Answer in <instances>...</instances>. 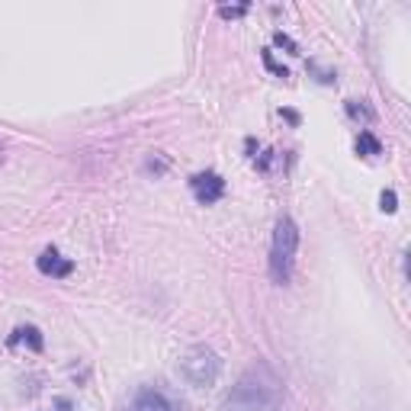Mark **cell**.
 <instances>
[{"mask_svg":"<svg viewBox=\"0 0 411 411\" xmlns=\"http://www.w3.org/2000/svg\"><path fill=\"white\" fill-rule=\"evenodd\" d=\"M283 408V383L270 363L257 360L244 369L219 411H279Z\"/></svg>","mask_w":411,"mask_h":411,"instance_id":"cell-1","label":"cell"},{"mask_svg":"<svg viewBox=\"0 0 411 411\" xmlns=\"http://www.w3.org/2000/svg\"><path fill=\"white\" fill-rule=\"evenodd\" d=\"M296 251H299V225L289 216H279L270 241V279L277 286H286L296 267Z\"/></svg>","mask_w":411,"mask_h":411,"instance_id":"cell-2","label":"cell"},{"mask_svg":"<svg viewBox=\"0 0 411 411\" xmlns=\"http://www.w3.org/2000/svg\"><path fill=\"white\" fill-rule=\"evenodd\" d=\"M177 369H180V376L187 379L190 386L209 389V386H216L219 376H222V357L212 347H206V344H196V347L183 350V357L177 360Z\"/></svg>","mask_w":411,"mask_h":411,"instance_id":"cell-3","label":"cell"},{"mask_svg":"<svg viewBox=\"0 0 411 411\" xmlns=\"http://www.w3.org/2000/svg\"><path fill=\"white\" fill-rule=\"evenodd\" d=\"M190 187H193V196L202 202V206H212L225 196V180L216 174V170H202V174L190 177Z\"/></svg>","mask_w":411,"mask_h":411,"instance_id":"cell-4","label":"cell"},{"mask_svg":"<svg viewBox=\"0 0 411 411\" xmlns=\"http://www.w3.org/2000/svg\"><path fill=\"white\" fill-rule=\"evenodd\" d=\"M35 267H39V273H45V277H52V279H64L74 273V260L62 257L55 248H45V251L39 254V260H35Z\"/></svg>","mask_w":411,"mask_h":411,"instance_id":"cell-5","label":"cell"},{"mask_svg":"<svg viewBox=\"0 0 411 411\" xmlns=\"http://www.w3.org/2000/svg\"><path fill=\"white\" fill-rule=\"evenodd\" d=\"M129 411H177L174 405H170V398L164 395V392L158 389H141L139 395H135L132 408Z\"/></svg>","mask_w":411,"mask_h":411,"instance_id":"cell-6","label":"cell"},{"mask_svg":"<svg viewBox=\"0 0 411 411\" xmlns=\"http://www.w3.org/2000/svg\"><path fill=\"white\" fill-rule=\"evenodd\" d=\"M10 344H29L33 350H42L45 337H42V331H39L35 325H20L13 335H10Z\"/></svg>","mask_w":411,"mask_h":411,"instance_id":"cell-7","label":"cell"},{"mask_svg":"<svg viewBox=\"0 0 411 411\" xmlns=\"http://www.w3.org/2000/svg\"><path fill=\"white\" fill-rule=\"evenodd\" d=\"M354 148H357V154H363V158H376V154H383V141L369 132V129H363V132L357 135Z\"/></svg>","mask_w":411,"mask_h":411,"instance_id":"cell-8","label":"cell"},{"mask_svg":"<svg viewBox=\"0 0 411 411\" xmlns=\"http://www.w3.org/2000/svg\"><path fill=\"white\" fill-rule=\"evenodd\" d=\"M379 209L389 212V216L398 209V196H395V190H383V196H379Z\"/></svg>","mask_w":411,"mask_h":411,"instance_id":"cell-9","label":"cell"},{"mask_svg":"<svg viewBox=\"0 0 411 411\" xmlns=\"http://www.w3.org/2000/svg\"><path fill=\"white\" fill-rule=\"evenodd\" d=\"M347 116H354V119H366V122H369V119H373V110H369V106H360L357 100H350V103H347Z\"/></svg>","mask_w":411,"mask_h":411,"instance_id":"cell-10","label":"cell"},{"mask_svg":"<svg viewBox=\"0 0 411 411\" xmlns=\"http://www.w3.org/2000/svg\"><path fill=\"white\" fill-rule=\"evenodd\" d=\"M273 42H277L279 49H286V52H293V55H299V45H296L286 33H273Z\"/></svg>","mask_w":411,"mask_h":411,"instance_id":"cell-11","label":"cell"},{"mask_svg":"<svg viewBox=\"0 0 411 411\" xmlns=\"http://www.w3.org/2000/svg\"><path fill=\"white\" fill-rule=\"evenodd\" d=\"M248 13V4H238V7H219V16L222 20H238V16Z\"/></svg>","mask_w":411,"mask_h":411,"instance_id":"cell-12","label":"cell"},{"mask_svg":"<svg viewBox=\"0 0 411 411\" xmlns=\"http://www.w3.org/2000/svg\"><path fill=\"white\" fill-rule=\"evenodd\" d=\"M264 62H267V68H270L273 74H279V77H289V71H286V68H279V64L273 62V55H270V52H264Z\"/></svg>","mask_w":411,"mask_h":411,"instance_id":"cell-13","label":"cell"},{"mask_svg":"<svg viewBox=\"0 0 411 411\" xmlns=\"http://www.w3.org/2000/svg\"><path fill=\"white\" fill-rule=\"evenodd\" d=\"M58 411H71V402H68V398H58Z\"/></svg>","mask_w":411,"mask_h":411,"instance_id":"cell-14","label":"cell"}]
</instances>
